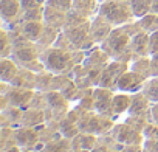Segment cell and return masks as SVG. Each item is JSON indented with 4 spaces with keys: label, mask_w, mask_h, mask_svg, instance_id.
<instances>
[{
    "label": "cell",
    "mask_w": 158,
    "mask_h": 152,
    "mask_svg": "<svg viewBox=\"0 0 158 152\" xmlns=\"http://www.w3.org/2000/svg\"><path fill=\"white\" fill-rule=\"evenodd\" d=\"M149 99L150 103H156L158 101V76H152L144 82V87L141 90Z\"/></svg>",
    "instance_id": "obj_33"
},
{
    "label": "cell",
    "mask_w": 158,
    "mask_h": 152,
    "mask_svg": "<svg viewBox=\"0 0 158 152\" xmlns=\"http://www.w3.org/2000/svg\"><path fill=\"white\" fill-rule=\"evenodd\" d=\"M0 152H22V147L13 146V147H6V149H0Z\"/></svg>",
    "instance_id": "obj_46"
},
{
    "label": "cell",
    "mask_w": 158,
    "mask_h": 152,
    "mask_svg": "<svg viewBox=\"0 0 158 152\" xmlns=\"http://www.w3.org/2000/svg\"><path fill=\"white\" fill-rule=\"evenodd\" d=\"M16 141H17V146H20L22 149L39 144L40 137H39L37 127H28V126L16 127Z\"/></svg>",
    "instance_id": "obj_15"
},
{
    "label": "cell",
    "mask_w": 158,
    "mask_h": 152,
    "mask_svg": "<svg viewBox=\"0 0 158 152\" xmlns=\"http://www.w3.org/2000/svg\"><path fill=\"white\" fill-rule=\"evenodd\" d=\"M89 90H90V89H89ZM59 92H60V93H62V95H64V96H65L71 104H76L79 99H81V98L84 96V93H85L87 90L79 89V87H77V84L73 81V76H71V78H70L64 86H62V89H60Z\"/></svg>",
    "instance_id": "obj_25"
},
{
    "label": "cell",
    "mask_w": 158,
    "mask_h": 152,
    "mask_svg": "<svg viewBox=\"0 0 158 152\" xmlns=\"http://www.w3.org/2000/svg\"><path fill=\"white\" fill-rule=\"evenodd\" d=\"M98 14L106 17L113 27H123L135 20L129 0H107V2H101L98 8Z\"/></svg>",
    "instance_id": "obj_3"
},
{
    "label": "cell",
    "mask_w": 158,
    "mask_h": 152,
    "mask_svg": "<svg viewBox=\"0 0 158 152\" xmlns=\"http://www.w3.org/2000/svg\"><path fill=\"white\" fill-rule=\"evenodd\" d=\"M101 2H107V0H99V3H101Z\"/></svg>",
    "instance_id": "obj_49"
},
{
    "label": "cell",
    "mask_w": 158,
    "mask_h": 152,
    "mask_svg": "<svg viewBox=\"0 0 158 152\" xmlns=\"http://www.w3.org/2000/svg\"><path fill=\"white\" fill-rule=\"evenodd\" d=\"M116 120L112 116H106L98 113L96 110H90V112H84L81 120H79L77 126L81 132H87V133H93V135H106L112 130V127L115 126Z\"/></svg>",
    "instance_id": "obj_4"
},
{
    "label": "cell",
    "mask_w": 158,
    "mask_h": 152,
    "mask_svg": "<svg viewBox=\"0 0 158 152\" xmlns=\"http://www.w3.org/2000/svg\"><path fill=\"white\" fill-rule=\"evenodd\" d=\"M130 70L136 71L138 74H141L143 78L149 79L152 78V67H150V56H141V57H135L130 62Z\"/></svg>",
    "instance_id": "obj_27"
},
{
    "label": "cell",
    "mask_w": 158,
    "mask_h": 152,
    "mask_svg": "<svg viewBox=\"0 0 158 152\" xmlns=\"http://www.w3.org/2000/svg\"><path fill=\"white\" fill-rule=\"evenodd\" d=\"M147 79L143 78L141 74H138L133 70H127L123 73V76L118 81V92H126V93H136L141 92L144 87V82Z\"/></svg>",
    "instance_id": "obj_12"
},
{
    "label": "cell",
    "mask_w": 158,
    "mask_h": 152,
    "mask_svg": "<svg viewBox=\"0 0 158 152\" xmlns=\"http://www.w3.org/2000/svg\"><path fill=\"white\" fill-rule=\"evenodd\" d=\"M99 141L98 135L79 132L74 138H71V150H92Z\"/></svg>",
    "instance_id": "obj_23"
},
{
    "label": "cell",
    "mask_w": 158,
    "mask_h": 152,
    "mask_svg": "<svg viewBox=\"0 0 158 152\" xmlns=\"http://www.w3.org/2000/svg\"><path fill=\"white\" fill-rule=\"evenodd\" d=\"M130 50H132L135 57L150 56V51H149V33L139 31V33L133 34L132 39H130Z\"/></svg>",
    "instance_id": "obj_20"
},
{
    "label": "cell",
    "mask_w": 158,
    "mask_h": 152,
    "mask_svg": "<svg viewBox=\"0 0 158 152\" xmlns=\"http://www.w3.org/2000/svg\"><path fill=\"white\" fill-rule=\"evenodd\" d=\"M44 123H47V112H45V109H37V107H27V109H23L22 126L39 127Z\"/></svg>",
    "instance_id": "obj_19"
},
{
    "label": "cell",
    "mask_w": 158,
    "mask_h": 152,
    "mask_svg": "<svg viewBox=\"0 0 158 152\" xmlns=\"http://www.w3.org/2000/svg\"><path fill=\"white\" fill-rule=\"evenodd\" d=\"M138 22H139L141 28H143L146 33H149V34L158 31V14H156V13H149V14H146L144 17L138 19Z\"/></svg>",
    "instance_id": "obj_34"
},
{
    "label": "cell",
    "mask_w": 158,
    "mask_h": 152,
    "mask_svg": "<svg viewBox=\"0 0 158 152\" xmlns=\"http://www.w3.org/2000/svg\"><path fill=\"white\" fill-rule=\"evenodd\" d=\"M143 144H118L116 152H143Z\"/></svg>",
    "instance_id": "obj_41"
},
{
    "label": "cell",
    "mask_w": 158,
    "mask_h": 152,
    "mask_svg": "<svg viewBox=\"0 0 158 152\" xmlns=\"http://www.w3.org/2000/svg\"><path fill=\"white\" fill-rule=\"evenodd\" d=\"M113 28L115 27L106 17H102L101 14H96L90 19V36H92V39L96 45L102 44L107 39V36L112 33Z\"/></svg>",
    "instance_id": "obj_13"
},
{
    "label": "cell",
    "mask_w": 158,
    "mask_h": 152,
    "mask_svg": "<svg viewBox=\"0 0 158 152\" xmlns=\"http://www.w3.org/2000/svg\"><path fill=\"white\" fill-rule=\"evenodd\" d=\"M22 11L20 0H0V17L3 27L20 22Z\"/></svg>",
    "instance_id": "obj_11"
},
{
    "label": "cell",
    "mask_w": 158,
    "mask_h": 152,
    "mask_svg": "<svg viewBox=\"0 0 158 152\" xmlns=\"http://www.w3.org/2000/svg\"><path fill=\"white\" fill-rule=\"evenodd\" d=\"M112 61V57L101 48V45H95L93 48H90L87 53H85V57L82 61V65L84 68L89 71V74L93 78L95 84L98 86V81H99V76L104 70V67Z\"/></svg>",
    "instance_id": "obj_7"
},
{
    "label": "cell",
    "mask_w": 158,
    "mask_h": 152,
    "mask_svg": "<svg viewBox=\"0 0 158 152\" xmlns=\"http://www.w3.org/2000/svg\"><path fill=\"white\" fill-rule=\"evenodd\" d=\"M59 34H60V31H59V30H56V28H53V27H50V25H47V23H45L44 33H42L40 39L37 40V47L40 48V51H42V50H45V48H48V47H53V45L56 44V40H57Z\"/></svg>",
    "instance_id": "obj_28"
},
{
    "label": "cell",
    "mask_w": 158,
    "mask_h": 152,
    "mask_svg": "<svg viewBox=\"0 0 158 152\" xmlns=\"http://www.w3.org/2000/svg\"><path fill=\"white\" fill-rule=\"evenodd\" d=\"M90 19L85 17L84 14L74 11L73 8L67 13V23H65V28H71V27H77V25H82L85 22H89Z\"/></svg>",
    "instance_id": "obj_37"
},
{
    "label": "cell",
    "mask_w": 158,
    "mask_h": 152,
    "mask_svg": "<svg viewBox=\"0 0 158 152\" xmlns=\"http://www.w3.org/2000/svg\"><path fill=\"white\" fill-rule=\"evenodd\" d=\"M85 53L87 51L82 50L68 51L53 45L40 51V61L45 70L51 71L53 74H71L77 64H82Z\"/></svg>",
    "instance_id": "obj_1"
},
{
    "label": "cell",
    "mask_w": 158,
    "mask_h": 152,
    "mask_svg": "<svg viewBox=\"0 0 158 152\" xmlns=\"http://www.w3.org/2000/svg\"><path fill=\"white\" fill-rule=\"evenodd\" d=\"M57 127H59V132H60V135L62 137H65V138H74L79 132V126H77V123H74L73 120H70L67 115L59 121V124H57Z\"/></svg>",
    "instance_id": "obj_30"
},
{
    "label": "cell",
    "mask_w": 158,
    "mask_h": 152,
    "mask_svg": "<svg viewBox=\"0 0 158 152\" xmlns=\"http://www.w3.org/2000/svg\"><path fill=\"white\" fill-rule=\"evenodd\" d=\"M150 123L158 124V101L152 103V107H150Z\"/></svg>",
    "instance_id": "obj_45"
},
{
    "label": "cell",
    "mask_w": 158,
    "mask_h": 152,
    "mask_svg": "<svg viewBox=\"0 0 158 152\" xmlns=\"http://www.w3.org/2000/svg\"><path fill=\"white\" fill-rule=\"evenodd\" d=\"M150 13H156L158 14V0H153L152 2V11Z\"/></svg>",
    "instance_id": "obj_47"
},
{
    "label": "cell",
    "mask_w": 158,
    "mask_h": 152,
    "mask_svg": "<svg viewBox=\"0 0 158 152\" xmlns=\"http://www.w3.org/2000/svg\"><path fill=\"white\" fill-rule=\"evenodd\" d=\"M143 147L149 152H158V140H144Z\"/></svg>",
    "instance_id": "obj_43"
},
{
    "label": "cell",
    "mask_w": 158,
    "mask_h": 152,
    "mask_svg": "<svg viewBox=\"0 0 158 152\" xmlns=\"http://www.w3.org/2000/svg\"><path fill=\"white\" fill-rule=\"evenodd\" d=\"M20 70V65L13 57H0V82L10 84Z\"/></svg>",
    "instance_id": "obj_22"
},
{
    "label": "cell",
    "mask_w": 158,
    "mask_h": 152,
    "mask_svg": "<svg viewBox=\"0 0 158 152\" xmlns=\"http://www.w3.org/2000/svg\"><path fill=\"white\" fill-rule=\"evenodd\" d=\"M14 44L11 39V34L6 28L2 27V50H0V57H11Z\"/></svg>",
    "instance_id": "obj_35"
},
{
    "label": "cell",
    "mask_w": 158,
    "mask_h": 152,
    "mask_svg": "<svg viewBox=\"0 0 158 152\" xmlns=\"http://www.w3.org/2000/svg\"><path fill=\"white\" fill-rule=\"evenodd\" d=\"M44 11H45V6L22 11L20 22H44Z\"/></svg>",
    "instance_id": "obj_36"
},
{
    "label": "cell",
    "mask_w": 158,
    "mask_h": 152,
    "mask_svg": "<svg viewBox=\"0 0 158 152\" xmlns=\"http://www.w3.org/2000/svg\"><path fill=\"white\" fill-rule=\"evenodd\" d=\"M17 146L16 141V127L2 126V133H0V149H6Z\"/></svg>",
    "instance_id": "obj_32"
},
{
    "label": "cell",
    "mask_w": 158,
    "mask_h": 152,
    "mask_svg": "<svg viewBox=\"0 0 158 152\" xmlns=\"http://www.w3.org/2000/svg\"><path fill=\"white\" fill-rule=\"evenodd\" d=\"M113 95H115V90H110V89H106V87H99L96 86L93 89V99H95V110L101 115H106V116H112L115 118V113H113ZM116 120V118H115Z\"/></svg>",
    "instance_id": "obj_10"
},
{
    "label": "cell",
    "mask_w": 158,
    "mask_h": 152,
    "mask_svg": "<svg viewBox=\"0 0 158 152\" xmlns=\"http://www.w3.org/2000/svg\"><path fill=\"white\" fill-rule=\"evenodd\" d=\"M150 107H152L150 99L143 92H136V93H132V104L127 115L146 118L147 121H150Z\"/></svg>",
    "instance_id": "obj_14"
},
{
    "label": "cell",
    "mask_w": 158,
    "mask_h": 152,
    "mask_svg": "<svg viewBox=\"0 0 158 152\" xmlns=\"http://www.w3.org/2000/svg\"><path fill=\"white\" fill-rule=\"evenodd\" d=\"M144 140H158V124L155 123H147V126L143 130Z\"/></svg>",
    "instance_id": "obj_39"
},
{
    "label": "cell",
    "mask_w": 158,
    "mask_h": 152,
    "mask_svg": "<svg viewBox=\"0 0 158 152\" xmlns=\"http://www.w3.org/2000/svg\"><path fill=\"white\" fill-rule=\"evenodd\" d=\"M98 8H99V0H73V10L84 14L89 19L98 14Z\"/></svg>",
    "instance_id": "obj_26"
},
{
    "label": "cell",
    "mask_w": 158,
    "mask_h": 152,
    "mask_svg": "<svg viewBox=\"0 0 158 152\" xmlns=\"http://www.w3.org/2000/svg\"><path fill=\"white\" fill-rule=\"evenodd\" d=\"M22 115H23V109L14 106H8L6 109H2V126H10V127L22 126Z\"/></svg>",
    "instance_id": "obj_24"
},
{
    "label": "cell",
    "mask_w": 158,
    "mask_h": 152,
    "mask_svg": "<svg viewBox=\"0 0 158 152\" xmlns=\"http://www.w3.org/2000/svg\"><path fill=\"white\" fill-rule=\"evenodd\" d=\"M20 5H22V10L27 11V10H33V8L45 6V0H20Z\"/></svg>",
    "instance_id": "obj_40"
},
{
    "label": "cell",
    "mask_w": 158,
    "mask_h": 152,
    "mask_svg": "<svg viewBox=\"0 0 158 152\" xmlns=\"http://www.w3.org/2000/svg\"><path fill=\"white\" fill-rule=\"evenodd\" d=\"M45 5L62 11H70L73 8V0H45Z\"/></svg>",
    "instance_id": "obj_38"
},
{
    "label": "cell",
    "mask_w": 158,
    "mask_h": 152,
    "mask_svg": "<svg viewBox=\"0 0 158 152\" xmlns=\"http://www.w3.org/2000/svg\"><path fill=\"white\" fill-rule=\"evenodd\" d=\"M71 152H90V150H71Z\"/></svg>",
    "instance_id": "obj_48"
},
{
    "label": "cell",
    "mask_w": 158,
    "mask_h": 152,
    "mask_svg": "<svg viewBox=\"0 0 158 152\" xmlns=\"http://www.w3.org/2000/svg\"><path fill=\"white\" fill-rule=\"evenodd\" d=\"M150 67H152V76H158V51L150 54Z\"/></svg>",
    "instance_id": "obj_44"
},
{
    "label": "cell",
    "mask_w": 158,
    "mask_h": 152,
    "mask_svg": "<svg viewBox=\"0 0 158 152\" xmlns=\"http://www.w3.org/2000/svg\"><path fill=\"white\" fill-rule=\"evenodd\" d=\"M67 13L68 11H62L53 6H47L45 5V11H44V22L59 31H62L65 28L67 23Z\"/></svg>",
    "instance_id": "obj_17"
},
{
    "label": "cell",
    "mask_w": 158,
    "mask_h": 152,
    "mask_svg": "<svg viewBox=\"0 0 158 152\" xmlns=\"http://www.w3.org/2000/svg\"><path fill=\"white\" fill-rule=\"evenodd\" d=\"M36 82H37V73H34L33 70H30L27 67H20L17 76L10 84L14 87H20V89L36 90Z\"/></svg>",
    "instance_id": "obj_18"
},
{
    "label": "cell",
    "mask_w": 158,
    "mask_h": 152,
    "mask_svg": "<svg viewBox=\"0 0 158 152\" xmlns=\"http://www.w3.org/2000/svg\"><path fill=\"white\" fill-rule=\"evenodd\" d=\"M129 67H130V64H127V62L112 59V61L104 67V70H102V73H101V76H99L98 86L118 92V81H119V78L123 76V73L129 70Z\"/></svg>",
    "instance_id": "obj_9"
},
{
    "label": "cell",
    "mask_w": 158,
    "mask_h": 152,
    "mask_svg": "<svg viewBox=\"0 0 158 152\" xmlns=\"http://www.w3.org/2000/svg\"><path fill=\"white\" fill-rule=\"evenodd\" d=\"M2 107L0 109H6L8 106H14L19 109H27L31 101L33 96L36 93V90H30V89H20V87H14L11 84L2 82Z\"/></svg>",
    "instance_id": "obj_5"
},
{
    "label": "cell",
    "mask_w": 158,
    "mask_h": 152,
    "mask_svg": "<svg viewBox=\"0 0 158 152\" xmlns=\"http://www.w3.org/2000/svg\"><path fill=\"white\" fill-rule=\"evenodd\" d=\"M129 2H130L135 19H141L152 11V2L153 0H129Z\"/></svg>",
    "instance_id": "obj_31"
},
{
    "label": "cell",
    "mask_w": 158,
    "mask_h": 152,
    "mask_svg": "<svg viewBox=\"0 0 158 152\" xmlns=\"http://www.w3.org/2000/svg\"><path fill=\"white\" fill-rule=\"evenodd\" d=\"M149 51H150V54L158 51V31L149 34Z\"/></svg>",
    "instance_id": "obj_42"
},
{
    "label": "cell",
    "mask_w": 158,
    "mask_h": 152,
    "mask_svg": "<svg viewBox=\"0 0 158 152\" xmlns=\"http://www.w3.org/2000/svg\"><path fill=\"white\" fill-rule=\"evenodd\" d=\"M109 135L118 143V144H143L144 143V135L141 130L135 129L124 120H118Z\"/></svg>",
    "instance_id": "obj_8"
},
{
    "label": "cell",
    "mask_w": 158,
    "mask_h": 152,
    "mask_svg": "<svg viewBox=\"0 0 158 152\" xmlns=\"http://www.w3.org/2000/svg\"><path fill=\"white\" fill-rule=\"evenodd\" d=\"M13 25L17 27V30L20 31V34L23 37H27L28 40L36 42V44L40 39L44 28H45V22H17V23H13Z\"/></svg>",
    "instance_id": "obj_16"
},
{
    "label": "cell",
    "mask_w": 158,
    "mask_h": 152,
    "mask_svg": "<svg viewBox=\"0 0 158 152\" xmlns=\"http://www.w3.org/2000/svg\"><path fill=\"white\" fill-rule=\"evenodd\" d=\"M130 39H132V34L123 25V27H115L112 30V33L107 36V39L99 45L112 59L130 64L135 59V56L130 50Z\"/></svg>",
    "instance_id": "obj_2"
},
{
    "label": "cell",
    "mask_w": 158,
    "mask_h": 152,
    "mask_svg": "<svg viewBox=\"0 0 158 152\" xmlns=\"http://www.w3.org/2000/svg\"><path fill=\"white\" fill-rule=\"evenodd\" d=\"M130 104H132V93H126V92H115L112 106H113V113H115L116 121H118L121 116H126V115L129 113Z\"/></svg>",
    "instance_id": "obj_21"
},
{
    "label": "cell",
    "mask_w": 158,
    "mask_h": 152,
    "mask_svg": "<svg viewBox=\"0 0 158 152\" xmlns=\"http://www.w3.org/2000/svg\"><path fill=\"white\" fill-rule=\"evenodd\" d=\"M44 152H71V140L65 137H59L44 144Z\"/></svg>",
    "instance_id": "obj_29"
},
{
    "label": "cell",
    "mask_w": 158,
    "mask_h": 152,
    "mask_svg": "<svg viewBox=\"0 0 158 152\" xmlns=\"http://www.w3.org/2000/svg\"><path fill=\"white\" fill-rule=\"evenodd\" d=\"M45 101H47V121L59 123L71 109V103L59 92V90H50L44 92Z\"/></svg>",
    "instance_id": "obj_6"
}]
</instances>
